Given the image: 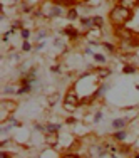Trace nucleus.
<instances>
[{"label":"nucleus","instance_id":"nucleus-1","mask_svg":"<svg viewBox=\"0 0 139 158\" xmlns=\"http://www.w3.org/2000/svg\"><path fill=\"white\" fill-rule=\"evenodd\" d=\"M129 19H131V9H126V7H122V5H116L112 10H111V14H109V20L116 27L124 25Z\"/></svg>","mask_w":139,"mask_h":158},{"label":"nucleus","instance_id":"nucleus-2","mask_svg":"<svg viewBox=\"0 0 139 158\" xmlns=\"http://www.w3.org/2000/svg\"><path fill=\"white\" fill-rule=\"evenodd\" d=\"M79 104H81V99H79V96L76 94L74 88L72 89H69L67 91V94H66V98H64V109L74 111V109H77Z\"/></svg>","mask_w":139,"mask_h":158},{"label":"nucleus","instance_id":"nucleus-3","mask_svg":"<svg viewBox=\"0 0 139 158\" xmlns=\"http://www.w3.org/2000/svg\"><path fill=\"white\" fill-rule=\"evenodd\" d=\"M116 36L121 41H133L134 37H136V32L127 29V27H116Z\"/></svg>","mask_w":139,"mask_h":158},{"label":"nucleus","instance_id":"nucleus-4","mask_svg":"<svg viewBox=\"0 0 139 158\" xmlns=\"http://www.w3.org/2000/svg\"><path fill=\"white\" fill-rule=\"evenodd\" d=\"M17 108L15 104V101H12V99H2V109H7L9 113H14Z\"/></svg>","mask_w":139,"mask_h":158},{"label":"nucleus","instance_id":"nucleus-5","mask_svg":"<svg viewBox=\"0 0 139 158\" xmlns=\"http://www.w3.org/2000/svg\"><path fill=\"white\" fill-rule=\"evenodd\" d=\"M127 125V120L126 118H117L112 121V128L114 130H124V126Z\"/></svg>","mask_w":139,"mask_h":158},{"label":"nucleus","instance_id":"nucleus-6","mask_svg":"<svg viewBox=\"0 0 139 158\" xmlns=\"http://www.w3.org/2000/svg\"><path fill=\"white\" fill-rule=\"evenodd\" d=\"M55 143H57V133H47L45 135V145L54 146Z\"/></svg>","mask_w":139,"mask_h":158},{"label":"nucleus","instance_id":"nucleus-7","mask_svg":"<svg viewBox=\"0 0 139 158\" xmlns=\"http://www.w3.org/2000/svg\"><path fill=\"white\" fill-rule=\"evenodd\" d=\"M139 0H119V5L126 7V9H133V7L138 5Z\"/></svg>","mask_w":139,"mask_h":158},{"label":"nucleus","instance_id":"nucleus-8","mask_svg":"<svg viewBox=\"0 0 139 158\" xmlns=\"http://www.w3.org/2000/svg\"><path fill=\"white\" fill-rule=\"evenodd\" d=\"M109 88H111V84H109V83H104V84L101 86V88H97V91L94 93V96H96V98H101V96H102L104 93H106V91L109 89Z\"/></svg>","mask_w":139,"mask_h":158},{"label":"nucleus","instance_id":"nucleus-9","mask_svg":"<svg viewBox=\"0 0 139 158\" xmlns=\"http://www.w3.org/2000/svg\"><path fill=\"white\" fill-rule=\"evenodd\" d=\"M127 136V133L124 131V130H117V131L114 133V140H117V141H124Z\"/></svg>","mask_w":139,"mask_h":158},{"label":"nucleus","instance_id":"nucleus-10","mask_svg":"<svg viewBox=\"0 0 139 158\" xmlns=\"http://www.w3.org/2000/svg\"><path fill=\"white\" fill-rule=\"evenodd\" d=\"M59 130H60V125H55V123L45 125V131H47V133H57Z\"/></svg>","mask_w":139,"mask_h":158},{"label":"nucleus","instance_id":"nucleus-11","mask_svg":"<svg viewBox=\"0 0 139 158\" xmlns=\"http://www.w3.org/2000/svg\"><path fill=\"white\" fill-rule=\"evenodd\" d=\"M81 24H82V27H86L87 30H91V29H92V25H94L92 19H86V17H82V19H81Z\"/></svg>","mask_w":139,"mask_h":158},{"label":"nucleus","instance_id":"nucleus-12","mask_svg":"<svg viewBox=\"0 0 139 158\" xmlns=\"http://www.w3.org/2000/svg\"><path fill=\"white\" fill-rule=\"evenodd\" d=\"M64 34H66V36H69V37H72V39H77V37H79V32L76 30L74 27H71V29L67 27L66 30H64Z\"/></svg>","mask_w":139,"mask_h":158},{"label":"nucleus","instance_id":"nucleus-13","mask_svg":"<svg viewBox=\"0 0 139 158\" xmlns=\"http://www.w3.org/2000/svg\"><path fill=\"white\" fill-rule=\"evenodd\" d=\"M109 74H111V69H107V67H102V69H97V76L101 79H104V78H107Z\"/></svg>","mask_w":139,"mask_h":158},{"label":"nucleus","instance_id":"nucleus-14","mask_svg":"<svg viewBox=\"0 0 139 158\" xmlns=\"http://www.w3.org/2000/svg\"><path fill=\"white\" fill-rule=\"evenodd\" d=\"M76 2H77V0H55V4H59V5H66V7L76 5Z\"/></svg>","mask_w":139,"mask_h":158},{"label":"nucleus","instance_id":"nucleus-15","mask_svg":"<svg viewBox=\"0 0 139 158\" xmlns=\"http://www.w3.org/2000/svg\"><path fill=\"white\" fill-rule=\"evenodd\" d=\"M136 71H138V69L134 67V66H131V64H126V66L122 67V72L124 74H134Z\"/></svg>","mask_w":139,"mask_h":158},{"label":"nucleus","instance_id":"nucleus-16","mask_svg":"<svg viewBox=\"0 0 139 158\" xmlns=\"http://www.w3.org/2000/svg\"><path fill=\"white\" fill-rule=\"evenodd\" d=\"M67 19H69V20H76V19H77V10H76V9H69Z\"/></svg>","mask_w":139,"mask_h":158},{"label":"nucleus","instance_id":"nucleus-17","mask_svg":"<svg viewBox=\"0 0 139 158\" xmlns=\"http://www.w3.org/2000/svg\"><path fill=\"white\" fill-rule=\"evenodd\" d=\"M50 15L52 17H59V15H62V9L60 7H52V10H50Z\"/></svg>","mask_w":139,"mask_h":158},{"label":"nucleus","instance_id":"nucleus-18","mask_svg":"<svg viewBox=\"0 0 139 158\" xmlns=\"http://www.w3.org/2000/svg\"><path fill=\"white\" fill-rule=\"evenodd\" d=\"M92 22H94V25H97V27H102V17H92Z\"/></svg>","mask_w":139,"mask_h":158},{"label":"nucleus","instance_id":"nucleus-19","mask_svg":"<svg viewBox=\"0 0 139 158\" xmlns=\"http://www.w3.org/2000/svg\"><path fill=\"white\" fill-rule=\"evenodd\" d=\"M94 59H96V62H106V57L101 54H94Z\"/></svg>","mask_w":139,"mask_h":158},{"label":"nucleus","instance_id":"nucleus-20","mask_svg":"<svg viewBox=\"0 0 139 158\" xmlns=\"http://www.w3.org/2000/svg\"><path fill=\"white\" fill-rule=\"evenodd\" d=\"M30 49H32V46H30L29 42H27V41H24V44H22V51H25V52H29Z\"/></svg>","mask_w":139,"mask_h":158},{"label":"nucleus","instance_id":"nucleus-21","mask_svg":"<svg viewBox=\"0 0 139 158\" xmlns=\"http://www.w3.org/2000/svg\"><path fill=\"white\" fill-rule=\"evenodd\" d=\"M102 46H104V49H107V51H111V52H114V51H116V47H114L112 44H109V42H104Z\"/></svg>","mask_w":139,"mask_h":158},{"label":"nucleus","instance_id":"nucleus-22","mask_svg":"<svg viewBox=\"0 0 139 158\" xmlns=\"http://www.w3.org/2000/svg\"><path fill=\"white\" fill-rule=\"evenodd\" d=\"M9 121H10V126H20L22 125L20 121H17L15 118H9Z\"/></svg>","mask_w":139,"mask_h":158},{"label":"nucleus","instance_id":"nucleus-23","mask_svg":"<svg viewBox=\"0 0 139 158\" xmlns=\"http://www.w3.org/2000/svg\"><path fill=\"white\" fill-rule=\"evenodd\" d=\"M101 118H102V113H101V111H97V113L94 115V121H96V123L101 121Z\"/></svg>","mask_w":139,"mask_h":158},{"label":"nucleus","instance_id":"nucleus-24","mask_svg":"<svg viewBox=\"0 0 139 158\" xmlns=\"http://www.w3.org/2000/svg\"><path fill=\"white\" fill-rule=\"evenodd\" d=\"M76 121H77V120H76V118H72V116H69V118L66 120V123H67V125H74Z\"/></svg>","mask_w":139,"mask_h":158},{"label":"nucleus","instance_id":"nucleus-25","mask_svg":"<svg viewBox=\"0 0 139 158\" xmlns=\"http://www.w3.org/2000/svg\"><path fill=\"white\" fill-rule=\"evenodd\" d=\"M29 36H30V32L27 30V29H24V30H22V37H24V39L27 41V39H29Z\"/></svg>","mask_w":139,"mask_h":158},{"label":"nucleus","instance_id":"nucleus-26","mask_svg":"<svg viewBox=\"0 0 139 158\" xmlns=\"http://www.w3.org/2000/svg\"><path fill=\"white\" fill-rule=\"evenodd\" d=\"M50 71H52V72H57V74H59V72H60V67H59V66H52Z\"/></svg>","mask_w":139,"mask_h":158},{"label":"nucleus","instance_id":"nucleus-27","mask_svg":"<svg viewBox=\"0 0 139 158\" xmlns=\"http://www.w3.org/2000/svg\"><path fill=\"white\" fill-rule=\"evenodd\" d=\"M45 36H47V32H45V30H40V32H39V36H37V39L40 41L42 37H45Z\"/></svg>","mask_w":139,"mask_h":158},{"label":"nucleus","instance_id":"nucleus-28","mask_svg":"<svg viewBox=\"0 0 139 158\" xmlns=\"http://www.w3.org/2000/svg\"><path fill=\"white\" fill-rule=\"evenodd\" d=\"M35 130H37V131H45V126H42V125H35Z\"/></svg>","mask_w":139,"mask_h":158},{"label":"nucleus","instance_id":"nucleus-29","mask_svg":"<svg viewBox=\"0 0 139 158\" xmlns=\"http://www.w3.org/2000/svg\"><path fill=\"white\" fill-rule=\"evenodd\" d=\"M4 93H14V88L7 86V88H4Z\"/></svg>","mask_w":139,"mask_h":158},{"label":"nucleus","instance_id":"nucleus-30","mask_svg":"<svg viewBox=\"0 0 139 158\" xmlns=\"http://www.w3.org/2000/svg\"><path fill=\"white\" fill-rule=\"evenodd\" d=\"M62 158H79V157H77V155H74V153H72V155L69 153V155H64V157H62Z\"/></svg>","mask_w":139,"mask_h":158},{"label":"nucleus","instance_id":"nucleus-31","mask_svg":"<svg viewBox=\"0 0 139 158\" xmlns=\"http://www.w3.org/2000/svg\"><path fill=\"white\" fill-rule=\"evenodd\" d=\"M55 99H57V96H50V98H49V103H50V104H54V103H55Z\"/></svg>","mask_w":139,"mask_h":158},{"label":"nucleus","instance_id":"nucleus-32","mask_svg":"<svg viewBox=\"0 0 139 158\" xmlns=\"http://www.w3.org/2000/svg\"><path fill=\"white\" fill-rule=\"evenodd\" d=\"M0 158H10V155H7V153L2 151V153H0Z\"/></svg>","mask_w":139,"mask_h":158},{"label":"nucleus","instance_id":"nucleus-33","mask_svg":"<svg viewBox=\"0 0 139 158\" xmlns=\"http://www.w3.org/2000/svg\"><path fill=\"white\" fill-rule=\"evenodd\" d=\"M42 47H44V44H42V42H40V44H39V46H37V47H35V51H40V49H42Z\"/></svg>","mask_w":139,"mask_h":158},{"label":"nucleus","instance_id":"nucleus-34","mask_svg":"<svg viewBox=\"0 0 139 158\" xmlns=\"http://www.w3.org/2000/svg\"><path fill=\"white\" fill-rule=\"evenodd\" d=\"M134 158H139V153H136V155H134Z\"/></svg>","mask_w":139,"mask_h":158},{"label":"nucleus","instance_id":"nucleus-35","mask_svg":"<svg viewBox=\"0 0 139 158\" xmlns=\"http://www.w3.org/2000/svg\"><path fill=\"white\" fill-rule=\"evenodd\" d=\"M112 158H117V157H112Z\"/></svg>","mask_w":139,"mask_h":158},{"label":"nucleus","instance_id":"nucleus-36","mask_svg":"<svg viewBox=\"0 0 139 158\" xmlns=\"http://www.w3.org/2000/svg\"><path fill=\"white\" fill-rule=\"evenodd\" d=\"M84 2H87V0H84Z\"/></svg>","mask_w":139,"mask_h":158}]
</instances>
